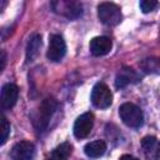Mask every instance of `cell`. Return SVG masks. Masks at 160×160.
Instances as JSON below:
<instances>
[{"label": "cell", "instance_id": "obj_10", "mask_svg": "<svg viewBox=\"0 0 160 160\" xmlns=\"http://www.w3.org/2000/svg\"><path fill=\"white\" fill-rule=\"evenodd\" d=\"M112 42L108 36H96L90 41V52L94 56H104L110 52Z\"/></svg>", "mask_w": 160, "mask_h": 160}, {"label": "cell", "instance_id": "obj_3", "mask_svg": "<svg viewBox=\"0 0 160 160\" xmlns=\"http://www.w3.org/2000/svg\"><path fill=\"white\" fill-rule=\"evenodd\" d=\"M98 16L99 20L108 26H115L122 19L120 8L114 2H101L98 6Z\"/></svg>", "mask_w": 160, "mask_h": 160}, {"label": "cell", "instance_id": "obj_4", "mask_svg": "<svg viewBox=\"0 0 160 160\" xmlns=\"http://www.w3.org/2000/svg\"><path fill=\"white\" fill-rule=\"evenodd\" d=\"M91 102L99 109H108L112 102V92L104 82H98L91 90Z\"/></svg>", "mask_w": 160, "mask_h": 160}, {"label": "cell", "instance_id": "obj_21", "mask_svg": "<svg viewBox=\"0 0 160 160\" xmlns=\"http://www.w3.org/2000/svg\"><path fill=\"white\" fill-rule=\"evenodd\" d=\"M49 160H50V159H49Z\"/></svg>", "mask_w": 160, "mask_h": 160}, {"label": "cell", "instance_id": "obj_5", "mask_svg": "<svg viewBox=\"0 0 160 160\" xmlns=\"http://www.w3.org/2000/svg\"><path fill=\"white\" fill-rule=\"evenodd\" d=\"M51 8L55 12L66 16L68 19H76L82 14V6L76 1H54L51 2Z\"/></svg>", "mask_w": 160, "mask_h": 160}, {"label": "cell", "instance_id": "obj_20", "mask_svg": "<svg viewBox=\"0 0 160 160\" xmlns=\"http://www.w3.org/2000/svg\"><path fill=\"white\" fill-rule=\"evenodd\" d=\"M6 5V2H2V1H0V12L2 11V8Z\"/></svg>", "mask_w": 160, "mask_h": 160}, {"label": "cell", "instance_id": "obj_9", "mask_svg": "<svg viewBox=\"0 0 160 160\" xmlns=\"http://www.w3.org/2000/svg\"><path fill=\"white\" fill-rule=\"evenodd\" d=\"M19 89L15 84H5L0 91V106L5 110H10L18 101Z\"/></svg>", "mask_w": 160, "mask_h": 160}, {"label": "cell", "instance_id": "obj_18", "mask_svg": "<svg viewBox=\"0 0 160 160\" xmlns=\"http://www.w3.org/2000/svg\"><path fill=\"white\" fill-rule=\"evenodd\" d=\"M5 65H6V54L0 49V72L4 70Z\"/></svg>", "mask_w": 160, "mask_h": 160}, {"label": "cell", "instance_id": "obj_19", "mask_svg": "<svg viewBox=\"0 0 160 160\" xmlns=\"http://www.w3.org/2000/svg\"><path fill=\"white\" fill-rule=\"evenodd\" d=\"M119 160H139V159H136V158H134V156H131V155H122V156H120V159Z\"/></svg>", "mask_w": 160, "mask_h": 160}, {"label": "cell", "instance_id": "obj_6", "mask_svg": "<svg viewBox=\"0 0 160 160\" xmlns=\"http://www.w3.org/2000/svg\"><path fill=\"white\" fill-rule=\"evenodd\" d=\"M65 52H66V44H65V40L62 39V36L58 35V34L51 35L49 39V48H48V52H46L48 59L54 62L60 61L65 56Z\"/></svg>", "mask_w": 160, "mask_h": 160}, {"label": "cell", "instance_id": "obj_2", "mask_svg": "<svg viewBox=\"0 0 160 160\" xmlns=\"http://www.w3.org/2000/svg\"><path fill=\"white\" fill-rule=\"evenodd\" d=\"M119 115L125 125L129 128H139L142 125L144 115L139 106L131 102H124L119 108Z\"/></svg>", "mask_w": 160, "mask_h": 160}, {"label": "cell", "instance_id": "obj_15", "mask_svg": "<svg viewBox=\"0 0 160 160\" xmlns=\"http://www.w3.org/2000/svg\"><path fill=\"white\" fill-rule=\"evenodd\" d=\"M72 151V145L70 142H62L59 146L55 148L52 151V158L51 160H68L69 156L71 155Z\"/></svg>", "mask_w": 160, "mask_h": 160}, {"label": "cell", "instance_id": "obj_7", "mask_svg": "<svg viewBox=\"0 0 160 160\" xmlns=\"http://www.w3.org/2000/svg\"><path fill=\"white\" fill-rule=\"evenodd\" d=\"M10 156L12 160H34L35 158V146L32 142L22 140L16 142L11 151Z\"/></svg>", "mask_w": 160, "mask_h": 160}, {"label": "cell", "instance_id": "obj_1", "mask_svg": "<svg viewBox=\"0 0 160 160\" xmlns=\"http://www.w3.org/2000/svg\"><path fill=\"white\" fill-rule=\"evenodd\" d=\"M56 108H58V102L52 98H46L42 100V102L38 109V115L35 118V126L39 131H42L48 128L50 119L56 111Z\"/></svg>", "mask_w": 160, "mask_h": 160}, {"label": "cell", "instance_id": "obj_14", "mask_svg": "<svg viewBox=\"0 0 160 160\" xmlns=\"http://www.w3.org/2000/svg\"><path fill=\"white\" fill-rule=\"evenodd\" d=\"M84 151L89 158H100L106 151V144L102 140H95L88 142L84 148Z\"/></svg>", "mask_w": 160, "mask_h": 160}, {"label": "cell", "instance_id": "obj_16", "mask_svg": "<svg viewBox=\"0 0 160 160\" xmlns=\"http://www.w3.org/2000/svg\"><path fill=\"white\" fill-rule=\"evenodd\" d=\"M10 134V122L0 112V145H4Z\"/></svg>", "mask_w": 160, "mask_h": 160}, {"label": "cell", "instance_id": "obj_8", "mask_svg": "<svg viewBox=\"0 0 160 160\" xmlns=\"http://www.w3.org/2000/svg\"><path fill=\"white\" fill-rule=\"evenodd\" d=\"M94 125V115L91 112H84L81 114L74 124V135L78 139H84L86 138Z\"/></svg>", "mask_w": 160, "mask_h": 160}, {"label": "cell", "instance_id": "obj_17", "mask_svg": "<svg viewBox=\"0 0 160 160\" xmlns=\"http://www.w3.org/2000/svg\"><path fill=\"white\" fill-rule=\"evenodd\" d=\"M158 6V2L155 0H142L140 1V9L142 12H150Z\"/></svg>", "mask_w": 160, "mask_h": 160}, {"label": "cell", "instance_id": "obj_12", "mask_svg": "<svg viewBox=\"0 0 160 160\" xmlns=\"http://www.w3.org/2000/svg\"><path fill=\"white\" fill-rule=\"evenodd\" d=\"M141 148L149 160H159V142L155 136H145L141 140Z\"/></svg>", "mask_w": 160, "mask_h": 160}, {"label": "cell", "instance_id": "obj_13", "mask_svg": "<svg viewBox=\"0 0 160 160\" xmlns=\"http://www.w3.org/2000/svg\"><path fill=\"white\" fill-rule=\"evenodd\" d=\"M41 44H42V41H41V36L39 34H34L29 39L28 45H26V60L28 61L35 60V58L39 55Z\"/></svg>", "mask_w": 160, "mask_h": 160}, {"label": "cell", "instance_id": "obj_11", "mask_svg": "<svg viewBox=\"0 0 160 160\" xmlns=\"http://www.w3.org/2000/svg\"><path fill=\"white\" fill-rule=\"evenodd\" d=\"M140 80L139 74L131 69V68H122L115 78V85L116 88H125L129 84H135Z\"/></svg>", "mask_w": 160, "mask_h": 160}]
</instances>
